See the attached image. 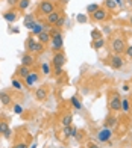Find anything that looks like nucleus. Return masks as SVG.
Listing matches in <instances>:
<instances>
[{"label":"nucleus","mask_w":132,"mask_h":148,"mask_svg":"<svg viewBox=\"0 0 132 148\" xmlns=\"http://www.w3.org/2000/svg\"><path fill=\"white\" fill-rule=\"evenodd\" d=\"M3 134H5V138H6V139H9V138H11V134H12V133H11V129H9V127H6V129H5Z\"/></svg>","instance_id":"34"},{"label":"nucleus","mask_w":132,"mask_h":148,"mask_svg":"<svg viewBox=\"0 0 132 148\" xmlns=\"http://www.w3.org/2000/svg\"><path fill=\"white\" fill-rule=\"evenodd\" d=\"M35 64V58L30 55V53H26V55H23V58H21V65H24V66H30Z\"/></svg>","instance_id":"13"},{"label":"nucleus","mask_w":132,"mask_h":148,"mask_svg":"<svg viewBox=\"0 0 132 148\" xmlns=\"http://www.w3.org/2000/svg\"><path fill=\"white\" fill-rule=\"evenodd\" d=\"M37 147H38V145H37V142H34V144L30 145V148H37Z\"/></svg>","instance_id":"44"},{"label":"nucleus","mask_w":132,"mask_h":148,"mask_svg":"<svg viewBox=\"0 0 132 148\" xmlns=\"http://www.w3.org/2000/svg\"><path fill=\"white\" fill-rule=\"evenodd\" d=\"M126 55H128V58H131V59H132V45L126 47Z\"/></svg>","instance_id":"36"},{"label":"nucleus","mask_w":132,"mask_h":148,"mask_svg":"<svg viewBox=\"0 0 132 148\" xmlns=\"http://www.w3.org/2000/svg\"><path fill=\"white\" fill-rule=\"evenodd\" d=\"M41 71H43V74L49 76V74H50V65H49L47 62H43V64H41Z\"/></svg>","instance_id":"28"},{"label":"nucleus","mask_w":132,"mask_h":148,"mask_svg":"<svg viewBox=\"0 0 132 148\" xmlns=\"http://www.w3.org/2000/svg\"><path fill=\"white\" fill-rule=\"evenodd\" d=\"M35 15L34 14H26L24 15V18H23V24H24V27L26 29H29V30H32L34 29V26H35Z\"/></svg>","instance_id":"8"},{"label":"nucleus","mask_w":132,"mask_h":148,"mask_svg":"<svg viewBox=\"0 0 132 148\" xmlns=\"http://www.w3.org/2000/svg\"><path fill=\"white\" fill-rule=\"evenodd\" d=\"M0 103H2L3 106H9L11 104V95L8 92H0Z\"/></svg>","instance_id":"19"},{"label":"nucleus","mask_w":132,"mask_h":148,"mask_svg":"<svg viewBox=\"0 0 132 148\" xmlns=\"http://www.w3.org/2000/svg\"><path fill=\"white\" fill-rule=\"evenodd\" d=\"M115 124H117V118H108L106 123H105V127H108V129H113Z\"/></svg>","instance_id":"27"},{"label":"nucleus","mask_w":132,"mask_h":148,"mask_svg":"<svg viewBox=\"0 0 132 148\" xmlns=\"http://www.w3.org/2000/svg\"><path fill=\"white\" fill-rule=\"evenodd\" d=\"M3 18H5L8 23H14L15 20H17V12H14V11H8V12H5V14H3Z\"/></svg>","instance_id":"20"},{"label":"nucleus","mask_w":132,"mask_h":148,"mask_svg":"<svg viewBox=\"0 0 132 148\" xmlns=\"http://www.w3.org/2000/svg\"><path fill=\"white\" fill-rule=\"evenodd\" d=\"M52 64H53V66H55V70H62V66H64V64H65V56L62 55V53H55V56H53V59H52Z\"/></svg>","instance_id":"5"},{"label":"nucleus","mask_w":132,"mask_h":148,"mask_svg":"<svg viewBox=\"0 0 132 148\" xmlns=\"http://www.w3.org/2000/svg\"><path fill=\"white\" fill-rule=\"evenodd\" d=\"M35 98L38 100V101H44V100L47 98V89L46 88H38L35 91Z\"/></svg>","instance_id":"15"},{"label":"nucleus","mask_w":132,"mask_h":148,"mask_svg":"<svg viewBox=\"0 0 132 148\" xmlns=\"http://www.w3.org/2000/svg\"><path fill=\"white\" fill-rule=\"evenodd\" d=\"M87 15H85V14H77L76 15V21L77 23H87Z\"/></svg>","instance_id":"30"},{"label":"nucleus","mask_w":132,"mask_h":148,"mask_svg":"<svg viewBox=\"0 0 132 148\" xmlns=\"http://www.w3.org/2000/svg\"><path fill=\"white\" fill-rule=\"evenodd\" d=\"M91 38H93V39H99V38H102V33H100V30L93 29V30H91Z\"/></svg>","instance_id":"32"},{"label":"nucleus","mask_w":132,"mask_h":148,"mask_svg":"<svg viewBox=\"0 0 132 148\" xmlns=\"http://www.w3.org/2000/svg\"><path fill=\"white\" fill-rule=\"evenodd\" d=\"M43 32H49V26H46V24H43V23L37 21L35 26H34V29H32V33H34L35 36H38L39 33H43Z\"/></svg>","instance_id":"11"},{"label":"nucleus","mask_w":132,"mask_h":148,"mask_svg":"<svg viewBox=\"0 0 132 148\" xmlns=\"http://www.w3.org/2000/svg\"><path fill=\"white\" fill-rule=\"evenodd\" d=\"M131 3H132V2H131Z\"/></svg>","instance_id":"47"},{"label":"nucleus","mask_w":132,"mask_h":148,"mask_svg":"<svg viewBox=\"0 0 132 148\" xmlns=\"http://www.w3.org/2000/svg\"><path fill=\"white\" fill-rule=\"evenodd\" d=\"M71 104H73V107H75V109L76 110H81L82 109V104H81V101H79V100H77V97H71Z\"/></svg>","instance_id":"26"},{"label":"nucleus","mask_w":132,"mask_h":148,"mask_svg":"<svg viewBox=\"0 0 132 148\" xmlns=\"http://www.w3.org/2000/svg\"><path fill=\"white\" fill-rule=\"evenodd\" d=\"M26 49H28L29 53H43L44 44L35 41V38H29L28 41H26Z\"/></svg>","instance_id":"1"},{"label":"nucleus","mask_w":132,"mask_h":148,"mask_svg":"<svg viewBox=\"0 0 132 148\" xmlns=\"http://www.w3.org/2000/svg\"><path fill=\"white\" fill-rule=\"evenodd\" d=\"M103 45H105V39L103 38H99V39H94L93 41V49L94 50H100Z\"/></svg>","instance_id":"22"},{"label":"nucleus","mask_w":132,"mask_h":148,"mask_svg":"<svg viewBox=\"0 0 132 148\" xmlns=\"http://www.w3.org/2000/svg\"><path fill=\"white\" fill-rule=\"evenodd\" d=\"M52 41V35L49 32H43V33H39L38 35V42H41V44H47Z\"/></svg>","instance_id":"17"},{"label":"nucleus","mask_w":132,"mask_h":148,"mask_svg":"<svg viewBox=\"0 0 132 148\" xmlns=\"http://www.w3.org/2000/svg\"><path fill=\"white\" fill-rule=\"evenodd\" d=\"M49 2H53V0H49Z\"/></svg>","instance_id":"46"},{"label":"nucleus","mask_w":132,"mask_h":148,"mask_svg":"<svg viewBox=\"0 0 132 148\" xmlns=\"http://www.w3.org/2000/svg\"><path fill=\"white\" fill-rule=\"evenodd\" d=\"M131 110V106H129V100L128 98H122V112L128 113Z\"/></svg>","instance_id":"23"},{"label":"nucleus","mask_w":132,"mask_h":148,"mask_svg":"<svg viewBox=\"0 0 132 148\" xmlns=\"http://www.w3.org/2000/svg\"><path fill=\"white\" fill-rule=\"evenodd\" d=\"M6 127H8V124L3 123V121H0V134H3V132H5Z\"/></svg>","instance_id":"35"},{"label":"nucleus","mask_w":132,"mask_h":148,"mask_svg":"<svg viewBox=\"0 0 132 148\" xmlns=\"http://www.w3.org/2000/svg\"><path fill=\"white\" fill-rule=\"evenodd\" d=\"M117 6H123V0H114Z\"/></svg>","instance_id":"40"},{"label":"nucleus","mask_w":132,"mask_h":148,"mask_svg":"<svg viewBox=\"0 0 132 148\" xmlns=\"http://www.w3.org/2000/svg\"><path fill=\"white\" fill-rule=\"evenodd\" d=\"M53 11H55L53 3L49 2V0H44V2L39 3V12H41L43 15H49V14H52Z\"/></svg>","instance_id":"6"},{"label":"nucleus","mask_w":132,"mask_h":148,"mask_svg":"<svg viewBox=\"0 0 132 148\" xmlns=\"http://www.w3.org/2000/svg\"><path fill=\"white\" fill-rule=\"evenodd\" d=\"M61 73H62V70H55V74H56V76H59Z\"/></svg>","instance_id":"43"},{"label":"nucleus","mask_w":132,"mask_h":148,"mask_svg":"<svg viewBox=\"0 0 132 148\" xmlns=\"http://www.w3.org/2000/svg\"><path fill=\"white\" fill-rule=\"evenodd\" d=\"M111 138H113V129H108V127H103V129L99 130V133H97L99 142H108Z\"/></svg>","instance_id":"4"},{"label":"nucleus","mask_w":132,"mask_h":148,"mask_svg":"<svg viewBox=\"0 0 132 148\" xmlns=\"http://www.w3.org/2000/svg\"><path fill=\"white\" fill-rule=\"evenodd\" d=\"M64 45V38H62V33L61 32H55L52 33V47H53V50H61Z\"/></svg>","instance_id":"3"},{"label":"nucleus","mask_w":132,"mask_h":148,"mask_svg":"<svg viewBox=\"0 0 132 148\" xmlns=\"http://www.w3.org/2000/svg\"><path fill=\"white\" fill-rule=\"evenodd\" d=\"M99 8H100V6H99L97 3H90V5L87 6V12H88V14H94Z\"/></svg>","instance_id":"25"},{"label":"nucleus","mask_w":132,"mask_h":148,"mask_svg":"<svg viewBox=\"0 0 132 148\" xmlns=\"http://www.w3.org/2000/svg\"><path fill=\"white\" fill-rule=\"evenodd\" d=\"M131 24H132V15H131Z\"/></svg>","instance_id":"45"},{"label":"nucleus","mask_w":132,"mask_h":148,"mask_svg":"<svg viewBox=\"0 0 132 148\" xmlns=\"http://www.w3.org/2000/svg\"><path fill=\"white\" fill-rule=\"evenodd\" d=\"M64 23H65V17H64V15H61V18H59V21L56 23V26H62Z\"/></svg>","instance_id":"37"},{"label":"nucleus","mask_w":132,"mask_h":148,"mask_svg":"<svg viewBox=\"0 0 132 148\" xmlns=\"http://www.w3.org/2000/svg\"><path fill=\"white\" fill-rule=\"evenodd\" d=\"M64 136L65 138H77V129L75 125H68V127H64Z\"/></svg>","instance_id":"12"},{"label":"nucleus","mask_w":132,"mask_h":148,"mask_svg":"<svg viewBox=\"0 0 132 148\" xmlns=\"http://www.w3.org/2000/svg\"><path fill=\"white\" fill-rule=\"evenodd\" d=\"M109 109L115 110V112L122 110V98L118 95H113V97H111V100H109Z\"/></svg>","instance_id":"7"},{"label":"nucleus","mask_w":132,"mask_h":148,"mask_svg":"<svg viewBox=\"0 0 132 148\" xmlns=\"http://www.w3.org/2000/svg\"><path fill=\"white\" fill-rule=\"evenodd\" d=\"M93 18H94V21H103V20L106 18V11L102 9V8H99L93 14Z\"/></svg>","instance_id":"14"},{"label":"nucleus","mask_w":132,"mask_h":148,"mask_svg":"<svg viewBox=\"0 0 132 148\" xmlns=\"http://www.w3.org/2000/svg\"><path fill=\"white\" fill-rule=\"evenodd\" d=\"M123 91L128 92V91H129V85H123Z\"/></svg>","instance_id":"42"},{"label":"nucleus","mask_w":132,"mask_h":148,"mask_svg":"<svg viewBox=\"0 0 132 148\" xmlns=\"http://www.w3.org/2000/svg\"><path fill=\"white\" fill-rule=\"evenodd\" d=\"M14 112L17 113V115H21V113H23V106L21 104H15L14 106Z\"/></svg>","instance_id":"33"},{"label":"nucleus","mask_w":132,"mask_h":148,"mask_svg":"<svg viewBox=\"0 0 132 148\" xmlns=\"http://www.w3.org/2000/svg\"><path fill=\"white\" fill-rule=\"evenodd\" d=\"M105 5H106L108 9H115L117 8V5H115L114 0H105Z\"/></svg>","instance_id":"31"},{"label":"nucleus","mask_w":132,"mask_h":148,"mask_svg":"<svg viewBox=\"0 0 132 148\" xmlns=\"http://www.w3.org/2000/svg\"><path fill=\"white\" fill-rule=\"evenodd\" d=\"M29 73H30V70H29V66H24V65H21L18 68V71H17V76L18 77H23V79H26L29 76Z\"/></svg>","instance_id":"21"},{"label":"nucleus","mask_w":132,"mask_h":148,"mask_svg":"<svg viewBox=\"0 0 132 148\" xmlns=\"http://www.w3.org/2000/svg\"><path fill=\"white\" fill-rule=\"evenodd\" d=\"M123 65H124V60L120 55H114L113 58H111V66H113L114 70H120Z\"/></svg>","instance_id":"10"},{"label":"nucleus","mask_w":132,"mask_h":148,"mask_svg":"<svg viewBox=\"0 0 132 148\" xmlns=\"http://www.w3.org/2000/svg\"><path fill=\"white\" fill-rule=\"evenodd\" d=\"M59 18H61V14H59L58 11H53L52 14L47 15V23L49 24H56L59 21Z\"/></svg>","instance_id":"16"},{"label":"nucleus","mask_w":132,"mask_h":148,"mask_svg":"<svg viewBox=\"0 0 132 148\" xmlns=\"http://www.w3.org/2000/svg\"><path fill=\"white\" fill-rule=\"evenodd\" d=\"M61 124H62V127L73 125V115H71V113H67V115H64L62 119H61Z\"/></svg>","instance_id":"18"},{"label":"nucleus","mask_w":132,"mask_h":148,"mask_svg":"<svg viewBox=\"0 0 132 148\" xmlns=\"http://www.w3.org/2000/svg\"><path fill=\"white\" fill-rule=\"evenodd\" d=\"M29 5H30V0H18V9H28L29 8Z\"/></svg>","instance_id":"24"},{"label":"nucleus","mask_w":132,"mask_h":148,"mask_svg":"<svg viewBox=\"0 0 132 148\" xmlns=\"http://www.w3.org/2000/svg\"><path fill=\"white\" fill-rule=\"evenodd\" d=\"M8 3L12 6V5H15V3H18V0H8Z\"/></svg>","instance_id":"41"},{"label":"nucleus","mask_w":132,"mask_h":148,"mask_svg":"<svg viewBox=\"0 0 132 148\" xmlns=\"http://www.w3.org/2000/svg\"><path fill=\"white\" fill-rule=\"evenodd\" d=\"M38 79H39V76H38V73H35V71H30L29 73V76L24 79V83H26V86L28 88H32L37 82H38Z\"/></svg>","instance_id":"9"},{"label":"nucleus","mask_w":132,"mask_h":148,"mask_svg":"<svg viewBox=\"0 0 132 148\" xmlns=\"http://www.w3.org/2000/svg\"><path fill=\"white\" fill-rule=\"evenodd\" d=\"M12 148H28V145H26V144H23V142H21V144H15V145L12 147Z\"/></svg>","instance_id":"38"},{"label":"nucleus","mask_w":132,"mask_h":148,"mask_svg":"<svg viewBox=\"0 0 132 148\" xmlns=\"http://www.w3.org/2000/svg\"><path fill=\"white\" fill-rule=\"evenodd\" d=\"M111 49H113V51L115 53V55H122L123 51H126V42H124L123 38H114L113 44H111Z\"/></svg>","instance_id":"2"},{"label":"nucleus","mask_w":132,"mask_h":148,"mask_svg":"<svg viewBox=\"0 0 132 148\" xmlns=\"http://www.w3.org/2000/svg\"><path fill=\"white\" fill-rule=\"evenodd\" d=\"M88 148H100V147H99L97 144H94V142H90L88 144Z\"/></svg>","instance_id":"39"},{"label":"nucleus","mask_w":132,"mask_h":148,"mask_svg":"<svg viewBox=\"0 0 132 148\" xmlns=\"http://www.w3.org/2000/svg\"><path fill=\"white\" fill-rule=\"evenodd\" d=\"M12 86H14V89H17V91H21L23 89V85H21V82H20L18 79L12 80Z\"/></svg>","instance_id":"29"}]
</instances>
